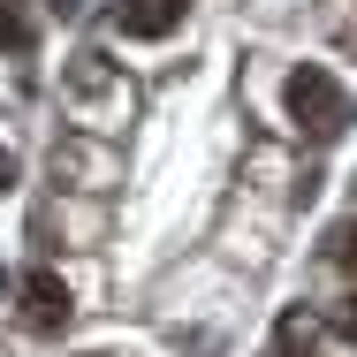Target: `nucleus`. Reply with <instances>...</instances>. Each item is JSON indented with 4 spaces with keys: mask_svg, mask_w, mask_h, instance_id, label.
I'll use <instances>...</instances> for the list:
<instances>
[{
    "mask_svg": "<svg viewBox=\"0 0 357 357\" xmlns=\"http://www.w3.org/2000/svg\"><path fill=\"white\" fill-rule=\"evenodd\" d=\"M282 107H289V122H296V130H304L312 144H335V137H342V130L357 122L350 91H342L335 76L319 69V61H304V69L282 84Z\"/></svg>",
    "mask_w": 357,
    "mask_h": 357,
    "instance_id": "obj_1",
    "label": "nucleus"
},
{
    "mask_svg": "<svg viewBox=\"0 0 357 357\" xmlns=\"http://www.w3.org/2000/svg\"><path fill=\"white\" fill-rule=\"evenodd\" d=\"M69 319H76L69 282H61L54 266H31V274H23V327H31V335H61Z\"/></svg>",
    "mask_w": 357,
    "mask_h": 357,
    "instance_id": "obj_2",
    "label": "nucleus"
},
{
    "mask_svg": "<svg viewBox=\"0 0 357 357\" xmlns=\"http://www.w3.org/2000/svg\"><path fill=\"white\" fill-rule=\"evenodd\" d=\"M183 15H190V0H114L122 38H167V31H183Z\"/></svg>",
    "mask_w": 357,
    "mask_h": 357,
    "instance_id": "obj_3",
    "label": "nucleus"
},
{
    "mask_svg": "<svg viewBox=\"0 0 357 357\" xmlns=\"http://www.w3.org/2000/svg\"><path fill=\"white\" fill-rule=\"evenodd\" d=\"M0 46H8V54H31V46H38V23L23 15V0H0Z\"/></svg>",
    "mask_w": 357,
    "mask_h": 357,
    "instance_id": "obj_4",
    "label": "nucleus"
},
{
    "mask_svg": "<svg viewBox=\"0 0 357 357\" xmlns=\"http://www.w3.org/2000/svg\"><path fill=\"white\" fill-rule=\"evenodd\" d=\"M327 259H335L342 274H357V213H350V220H335V228H327Z\"/></svg>",
    "mask_w": 357,
    "mask_h": 357,
    "instance_id": "obj_5",
    "label": "nucleus"
},
{
    "mask_svg": "<svg viewBox=\"0 0 357 357\" xmlns=\"http://www.w3.org/2000/svg\"><path fill=\"white\" fill-rule=\"evenodd\" d=\"M266 357H319L312 342H304V319H296V312H289L282 327H274V350H266Z\"/></svg>",
    "mask_w": 357,
    "mask_h": 357,
    "instance_id": "obj_6",
    "label": "nucleus"
},
{
    "mask_svg": "<svg viewBox=\"0 0 357 357\" xmlns=\"http://www.w3.org/2000/svg\"><path fill=\"white\" fill-rule=\"evenodd\" d=\"M327 327H335V335H342V342L357 350V289L342 296V304H335V312H327Z\"/></svg>",
    "mask_w": 357,
    "mask_h": 357,
    "instance_id": "obj_7",
    "label": "nucleus"
},
{
    "mask_svg": "<svg viewBox=\"0 0 357 357\" xmlns=\"http://www.w3.org/2000/svg\"><path fill=\"white\" fill-rule=\"evenodd\" d=\"M8 183H15V152L0 144V190H8Z\"/></svg>",
    "mask_w": 357,
    "mask_h": 357,
    "instance_id": "obj_8",
    "label": "nucleus"
},
{
    "mask_svg": "<svg viewBox=\"0 0 357 357\" xmlns=\"http://www.w3.org/2000/svg\"><path fill=\"white\" fill-rule=\"evenodd\" d=\"M84 357H107V350H84Z\"/></svg>",
    "mask_w": 357,
    "mask_h": 357,
    "instance_id": "obj_9",
    "label": "nucleus"
}]
</instances>
